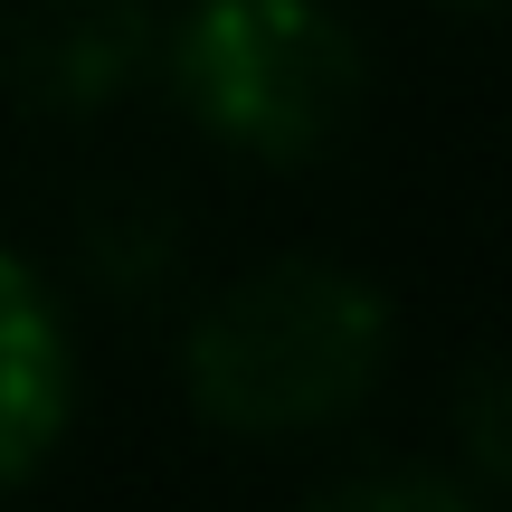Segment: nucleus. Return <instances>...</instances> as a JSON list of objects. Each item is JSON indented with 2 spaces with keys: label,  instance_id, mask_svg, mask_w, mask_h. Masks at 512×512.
<instances>
[{
  "label": "nucleus",
  "instance_id": "nucleus-3",
  "mask_svg": "<svg viewBox=\"0 0 512 512\" xmlns=\"http://www.w3.org/2000/svg\"><path fill=\"white\" fill-rule=\"evenodd\" d=\"M67 408H76V361H67L57 294L38 285L29 256L0 247V494L57 456Z\"/></svg>",
  "mask_w": 512,
  "mask_h": 512
},
{
  "label": "nucleus",
  "instance_id": "nucleus-2",
  "mask_svg": "<svg viewBox=\"0 0 512 512\" xmlns=\"http://www.w3.org/2000/svg\"><path fill=\"white\" fill-rule=\"evenodd\" d=\"M181 105L256 162H304L361 105V38L332 0H200L171 38Z\"/></svg>",
  "mask_w": 512,
  "mask_h": 512
},
{
  "label": "nucleus",
  "instance_id": "nucleus-4",
  "mask_svg": "<svg viewBox=\"0 0 512 512\" xmlns=\"http://www.w3.org/2000/svg\"><path fill=\"white\" fill-rule=\"evenodd\" d=\"M465 10H484V0H465Z\"/></svg>",
  "mask_w": 512,
  "mask_h": 512
},
{
  "label": "nucleus",
  "instance_id": "nucleus-1",
  "mask_svg": "<svg viewBox=\"0 0 512 512\" xmlns=\"http://www.w3.org/2000/svg\"><path fill=\"white\" fill-rule=\"evenodd\" d=\"M389 361V304L370 275L285 256L256 266L190 332V408L228 437H313L351 418Z\"/></svg>",
  "mask_w": 512,
  "mask_h": 512
}]
</instances>
